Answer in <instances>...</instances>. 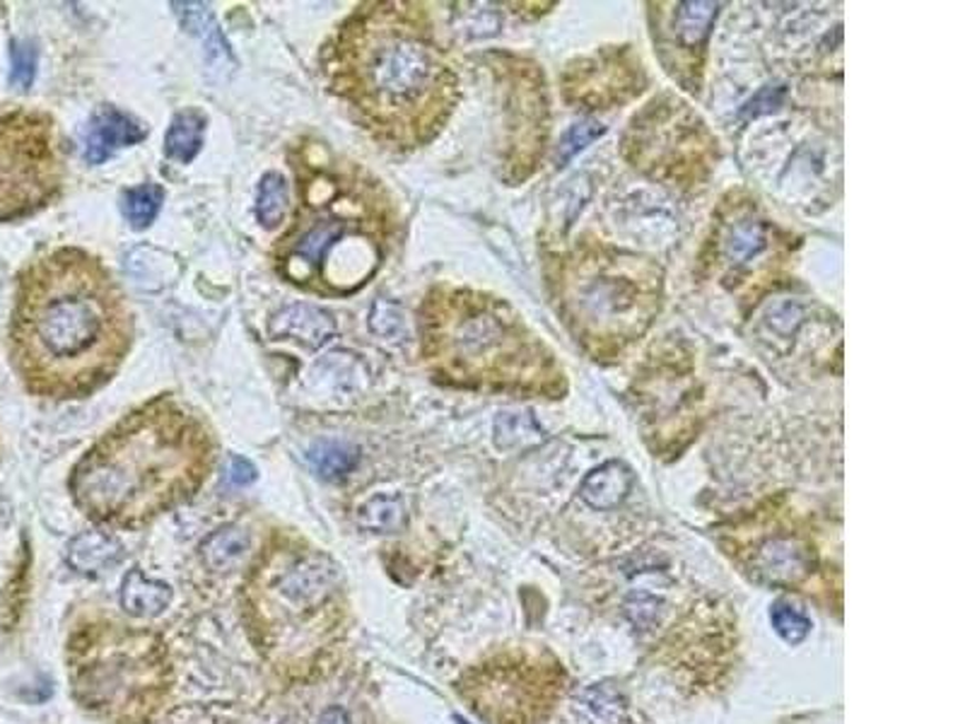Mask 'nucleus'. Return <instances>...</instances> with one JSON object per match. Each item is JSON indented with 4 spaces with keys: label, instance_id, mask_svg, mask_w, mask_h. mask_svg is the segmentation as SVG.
Listing matches in <instances>:
<instances>
[{
    "label": "nucleus",
    "instance_id": "f257e3e1",
    "mask_svg": "<svg viewBox=\"0 0 965 724\" xmlns=\"http://www.w3.org/2000/svg\"><path fill=\"white\" fill-rule=\"evenodd\" d=\"M133 343V314L104 263L76 247L34 259L20 275L10 355L24 389L88 399L114 378Z\"/></svg>",
    "mask_w": 965,
    "mask_h": 724
},
{
    "label": "nucleus",
    "instance_id": "f03ea898",
    "mask_svg": "<svg viewBox=\"0 0 965 724\" xmlns=\"http://www.w3.org/2000/svg\"><path fill=\"white\" fill-rule=\"evenodd\" d=\"M329 90L376 143L413 150L450 119L459 78L430 32L421 6H358L321 49Z\"/></svg>",
    "mask_w": 965,
    "mask_h": 724
},
{
    "label": "nucleus",
    "instance_id": "7ed1b4c3",
    "mask_svg": "<svg viewBox=\"0 0 965 724\" xmlns=\"http://www.w3.org/2000/svg\"><path fill=\"white\" fill-rule=\"evenodd\" d=\"M290 162L298 205L273 244V269L310 295H355L384 267L399 225L396 208L365 167L324 145H298Z\"/></svg>",
    "mask_w": 965,
    "mask_h": 724
},
{
    "label": "nucleus",
    "instance_id": "20e7f679",
    "mask_svg": "<svg viewBox=\"0 0 965 724\" xmlns=\"http://www.w3.org/2000/svg\"><path fill=\"white\" fill-rule=\"evenodd\" d=\"M213 452L203 418L160 394L123 415L80 459L71 493L92 520L135 526L199 491Z\"/></svg>",
    "mask_w": 965,
    "mask_h": 724
},
{
    "label": "nucleus",
    "instance_id": "39448f33",
    "mask_svg": "<svg viewBox=\"0 0 965 724\" xmlns=\"http://www.w3.org/2000/svg\"><path fill=\"white\" fill-rule=\"evenodd\" d=\"M423 358L456 386H507L522 370L524 339L502 302L473 290L435 288L421 308Z\"/></svg>",
    "mask_w": 965,
    "mask_h": 724
},
{
    "label": "nucleus",
    "instance_id": "423d86ee",
    "mask_svg": "<svg viewBox=\"0 0 965 724\" xmlns=\"http://www.w3.org/2000/svg\"><path fill=\"white\" fill-rule=\"evenodd\" d=\"M66 177L61 135L44 111L0 117V222L27 218L59 199Z\"/></svg>",
    "mask_w": 965,
    "mask_h": 724
},
{
    "label": "nucleus",
    "instance_id": "0eeeda50",
    "mask_svg": "<svg viewBox=\"0 0 965 724\" xmlns=\"http://www.w3.org/2000/svg\"><path fill=\"white\" fill-rule=\"evenodd\" d=\"M148 129L141 121L123 114L117 107L104 104L88 121L86 135H82V158H86L88 164H102L119 148L141 143Z\"/></svg>",
    "mask_w": 965,
    "mask_h": 724
},
{
    "label": "nucleus",
    "instance_id": "6e6552de",
    "mask_svg": "<svg viewBox=\"0 0 965 724\" xmlns=\"http://www.w3.org/2000/svg\"><path fill=\"white\" fill-rule=\"evenodd\" d=\"M269 333L278 341H295L314 351L333 339L335 322L329 312H321L312 304H290L271 316Z\"/></svg>",
    "mask_w": 965,
    "mask_h": 724
},
{
    "label": "nucleus",
    "instance_id": "1a4fd4ad",
    "mask_svg": "<svg viewBox=\"0 0 965 724\" xmlns=\"http://www.w3.org/2000/svg\"><path fill=\"white\" fill-rule=\"evenodd\" d=\"M339 584V570L324 555H306L292 565L281 580L283 594L300 606L319 604Z\"/></svg>",
    "mask_w": 965,
    "mask_h": 724
},
{
    "label": "nucleus",
    "instance_id": "9d476101",
    "mask_svg": "<svg viewBox=\"0 0 965 724\" xmlns=\"http://www.w3.org/2000/svg\"><path fill=\"white\" fill-rule=\"evenodd\" d=\"M123 559V546L117 536L107 532H82L68 543L66 561L78 575H100L104 570L114 567Z\"/></svg>",
    "mask_w": 965,
    "mask_h": 724
},
{
    "label": "nucleus",
    "instance_id": "9b49d317",
    "mask_svg": "<svg viewBox=\"0 0 965 724\" xmlns=\"http://www.w3.org/2000/svg\"><path fill=\"white\" fill-rule=\"evenodd\" d=\"M633 489V471L621 462H606L592 473H586L580 495L594 510L619 507Z\"/></svg>",
    "mask_w": 965,
    "mask_h": 724
},
{
    "label": "nucleus",
    "instance_id": "f8f14e48",
    "mask_svg": "<svg viewBox=\"0 0 965 724\" xmlns=\"http://www.w3.org/2000/svg\"><path fill=\"white\" fill-rule=\"evenodd\" d=\"M808 551L796 539H773L761 549L755 570L767 582H796L808 573Z\"/></svg>",
    "mask_w": 965,
    "mask_h": 724
},
{
    "label": "nucleus",
    "instance_id": "ddd939ff",
    "mask_svg": "<svg viewBox=\"0 0 965 724\" xmlns=\"http://www.w3.org/2000/svg\"><path fill=\"white\" fill-rule=\"evenodd\" d=\"M172 604V587L167 582L150 580L143 570H131L121 582V606L125 614L138 619H155Z\"/></svg>",
    "mask_w": 965,
    "mask_h": 724
},
{
    "label": "nucleus",
    "instance_id": "4468645a",
    "mask_svg": "<svg viewBox=\"0 0 965 724\" xmlns=\"http://www.w3.org/2000/svg\"><path fill=\"white\" fill-rule=\"evenodd\" d=\"M205 127H208V119L201 109L191 107L179 111L164 135V155L179 164L193 162L203 148Z\"/></svg>",
    "mask_w": 965,
    "mask_h": 724
},
{
    "label": "nucleus",
    "instance_id": "2eb2a0df",
    "mask_svg": "<svg viewBox=\"0 0 965 724\" xmlns=\"http://www.w3.org/2000/svg\"><path fill=\"white\" fill-rule=\"evenodd\" d=\"M249 553V534L240 526H222L201 543V559L213 573H232Z\"/></svg>",
    "mask_w": 965,
    "mask_h": 724
},
{
    "label": "nucleus",
    "instance_id": "dca6fc26",
    "mask_svg": "<svg viewBox=\"0 0 965 724\" xmlns=\"http://www.w3.org/2000/svg\"><path fill=\"white\" fill-rule=\"evenodd\" d=\"M306 459H310L312 469L321 479L341 481L348 476V473L355 471L360 462V452L348 442L324 440V442H316L314 448L306 452Z\"/></svg>",
    "mask_w": 965,
    "mask_h": 724
},
{
    "label": "nucleus",
    "instance_id": "f3484780",
    "mask_svg": "<svg viewBox=\"0 0 965 724\" xmlns=\"http://www.w3.org/2000/svg\"><path fill=\"white\" fill-rule=\"evenodd\" d=\"M409 512L399 495H374L358 510V524L372 534H396L405 526Z\"/></svg>",
    "mask_w": 965,
    "mask_h": 724
},
{
    "label": "nucleus",
    "instance_id": "a211bd4d",
    "mask_svg": "<svg viewBox=\"0 0 965 724\" xmlns=\"http://www.w3.org/2000/svg\"><path fill=\"white\" fill-rule=\"evenodd\" d=\"M717 3H703V0H693V3H681L674 18V32L683 47L701 49L712 30V22L717 18Z\"/></svg>",
    "mask_w": 965,
    "mask_h": 724
},
{
    "label": "nucleus",
    "instance_id": "6ab92c4d",
    "mask_svg": "<svg viewBox=\"0 0 965 724\" xmlns=\"http://www.w3.org/2000/svg\"><path fill=\"white\" fill-rule=\"evenodd\" d=\"M290 203V189L283 174L269 172L259 181L257 191V218L263 228L275 230L283 225Z\"/></svg>",
    "mask_w": 965,
    "mask_h": 724
},
{
    "label": "nucleus",
    "instance_id": "aec40b11",
    "mask_svg": "<svg viewBox=\"0 0 965 724\" xmlns=\"http://www.w3.org/2000/svg\"><path fill=\"white\" fill-rule=\"evenodd\" d=\"M722 247H724L726 261L734 263V267H738V263H746L753 257H758L767 247V234H765L763 222L753 220V218H744V220L734 222L730 232H726Z\"/></svg>",
    "mask_w": 965,
    "mask_h": 724
},
{
    "label": "nucleus",
    "instance_id": "412c9836",
    "mask_svg": "<svg viewBox=\"0 0 965 724\" xmlns=\"http://www.w3.org/2000/svg\"><path fill=\"white\" fill-rule=\"evenodd\" d=\"M164 201V189L160 184H141L129 191H123L121 211L123 218L131 222L133 230H145L155 222Z\"/></svg>",
    "mask_w": 965,
    "mask_h": 724
},
{
    "label": "nucleus",
    "instance_id": "4be33fe9",
    "mask_svg": "<svg viewBox=\"0 0 965 724\" xmlns=\"http://www.w3.org/2000/svg\"><path fill=\"white\" fill-rule=\"evenodd\" d=\"M543 442V430L526 413H500L495 421V444L500 450L534 448Z\"/></svg>",
    "mask_w": 965,
    "mask_h": 724
},
{
    "label": "nucleus",
    "instance_id": "5701e85b",
    "mask_svg": "<svg viewBox=\"0 0 965 724\" xmlns=\"http://www.w3.org/2000/svg\"><path fill=\"white\" fill-rule=\"evenodd\" d=\"M771 621L775 633L790 645H800L811 633V621L802 609L790 602H775L771 609Z\"/></svg>",
    "mask_w": 965,
    "mask_h": 724
},
{
    "label": "nucleus",
    "instance_id": "b1692460",
    "mask_svg": "<svg viewBox=\"0 0 965 724\" xmlns=\"http://www.w3.org/2000/svg\"><path fill=\"white\" fill-rule=\"evenodd\" d=\"M37 76V49L32 41L10 44V82L18 90H30Z\"/></svg>",
    "mask_w": 965,
    "mask_h": 724
},
{
    "label": "nucleus",
    "instance_id": "393cba45",
    "mask_svg": "<svg viewBox=\"0 0 965 724\" xmlns=\"http://www.w3.org/2000/svg\"><path fill=\"white\" fill-rule=\"evenodd\" d=\"M606 133V127H601L599 121H582V123H575V127H572L565 135H563V141H561V145H557V155H555V160H557V164H565V162H570L572 158L577 155L580 150H584L586 145H592L596 138H601Z\"/></svg>",
    "mask_w": 965,
    "mask_h": 724
},
{
    "label": "nucleus",
    "instance_id": "a878e982",
    "mask_svg": "<svg viewBox=\"0 0 965 724\" xmlns=\"http://www.w3.org/2000/svg\"><path fill=\"white\" fill-rule=\"evenodd\" d=\"M785 94H787L785 86H767V88H763L758 94L751 97V100L744 104V109H741V119L748 121V119H755V117L771 114V111L777 109L782 104V100H785Z\"/></svg>",
    "mask_w": 965,
    "mask_h": 724
},
{
    "label": "nucleus",
    "instance_id": "bb28decb",
    "mask_svg": "<svg viewBox=\"0 0 965 724\" xmlns=\"http://www.w3.org/2000/svg\"><path fill=\"white\" fill-rule=\"evenodd\" d=\"M767 319H771V326L777 333H782V336H790V333H794V329L800 326L802 312L794 302H782V304H777V308L771 312V316Z\"/></svg>",
    "mask_w": 965,
    "mask_h": 724
},
{
    "label": "nucleus",
    "instance_id": "cd10ccee",
    "mask_svg": "<svg viewBox=\"0 0 965 724\" xmlns=\"http://www.w3.org/2000/svg\"><path fill=\"white\" fill-rule=\"evenodd\" d=\"M372 316H382V319H384L382 324H374V326H372V331H374V333H382V336H394V333H399L401 326H403V322H401V312L394 308V304L376 302L374 308H372Z\"/></svg>",
    "mask_w": 965,
    "mask_h": 724
},
{
    "label": "nucleus",
    "instance_id": "c85d7f7f",
    "mask_svg": "<svg viewBox=\"0 0 965 724\" xmlns=\"http://www.w3.org/2000/svg\"><path fill=\"white\" fill-rule=\"evenodd\" d=\"M228 481L232 485H240V489L242 485L254 483L257 481L254 464L247 462V459H242V456H232L230 464H228Z\"/></svg>",
    "mask_w": 965,
    "mask_h": 724
},
{
    "label": "nucleus",
    "instance_id": "c756f323",
    "mask_svg": "<svg viewBox=\"0 0 965 724\" xmlns=\"http://www.w3.org/2000/svg\"><path fill=\"white\" fill-rule=\"evenodd\" d=\"M316 724H351V717L343 707H326L324 713L316 717Z\"/></svg>",
    "mask_w": 965,
    "mask_h": 724
}]
</instances>
